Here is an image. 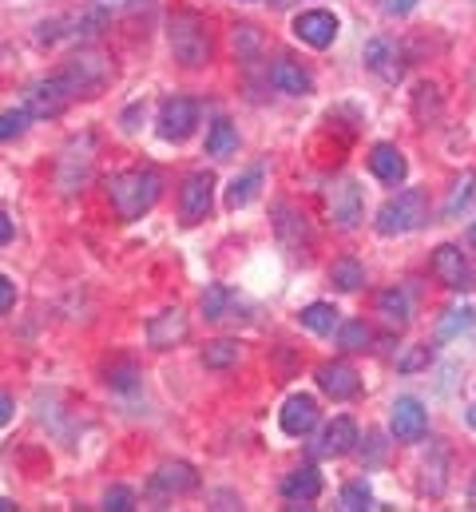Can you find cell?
Masks as SVG:
<instances>
[{"label": "cell", "instance_id": "6", "mask_svg": "<svg viewBox=\"0 0 476 512\" xmlns=\"http://www.w3.org/2000/svg\"><path fill=\"white\" fill-rule=\"evenodd\" d=\"M72 100H76V92H72V88H68V80L56 72V76L36 80V84L28 88L24 108L32 112V120H48V116H60V112H64Z\"/></svg>", "mask_w": 476, "mask_h": 512}, {"label": "cell", "instance_id": "35", "mask_svg": "<svg viewBox=\"0 0 476 512\" xmlns=\"http://www.w3.org/2000/svg\"><path fill=\"white\" fill-rule=\"evenodd\" d=\"M108 385H112V389H123V393H127V389H135V385H139V374H135V366H131V362H123V366H112V370H108Z\"/></svg>", "mask_w": 476, "mask_h": 512}, {"label": "cell", "instance_id": "10", "mask_svg": "<svg viewBox=\"0 0 476 512\" xmlns=\"http://www.w3.org/2000/svg\"><path fill=\"white\" fill-rule=\"evenodd\" d=\"M338 28H342L338 16L326 12V8H310V12H298L294 16V36L302 44H310V48H330L338 40Z\"/></svg>", "mask_w": 476, "mask_h": 512}, {"label": "cell", "instance_id": "15", "mask_svg": "<svg viewBox=\"0 0 476 512\" xmlns=\"http://www.w3.org/2000/svg\"><path fill=\"white\" fill-rule=\"evenodd\" d=\"M278 421H282V433L286 437H306L318 425V401L310 393H294V397H286Z\"/></svg>", "mask_w": 476, "mask_h": 512}, {"label": "cell", "instance_id": "28", "mask_svg": "<svg viewBox=\"0 0 476 512\" xmlns=\"http://www.w3.org/2000/svg\"><path fill=\"white\" fill-rule=\"evenodd\" d=\"M369 342H373V330H369L365 322L350 318V322L338 326V346H342V350H365Z\"/></svg>", "mask_w": 476, "mask_h": 512}, {"label": "cell", "instance_id": "4", "mask_svg": "<svg viewBox=\"0 0 476 512\" xmlns=\"http://www.w3.org/2000/svg\"><path fill=\"white\" fill-rule=\"evenodd\" d=\"M211 207H215V175L211 171H191L179 187V219L187 227H195L211 215Z\"/></svg>", "mask_w": 476, "mask_h": 512}, {"label": "cell", "instance_id": "42", "mask_svg": "<svg viewBox=\"0 0 476 512\" xmlns=\"http://www.w3.org/2000/svg\"><path fill=\"white\" fill-rule=\"evenodd\" d=\"M8 509H16V505H12V501H4V497H0V512H8Z\"/></svg>", "mask_w": 476, "mask_h": 512}, {"label": "cell", "instance_id": "9", "mask_svg": "<svg viewBox=\"0 0 476 512\" xmlns=\"http://www.w3.org/2000/svg\"><path fill=\"white\" fill-rule=\"evenodd\" d=\"M60 76L68 80V88H72L76 96H88L92 88H100V84L108 80V64H104V56H96V52H76V56L60 68Z\"/></svg>", "mask_w": 476, "mask_h": 512}, {"label": "cell", "instance_id": "36", "mask_svg": "<svg viewBox=\"0 0 476 512\" xmlns=\"http://www.w3.org/2000/svg\"><path fill=\"white\" fill-rule=\"evenodd\" d=\"M12 306H16V286H12V282L0 274V314H8Z\"/></svg>", "mask_w": 476, "mask_h": 512}, {"label": "cell", "instance_id": "16", "mask_svg": "<svg viewBox=\"0 0 476 512\" xmlns=\"http://www.w3.org/2000/svg\"><path fill=\"white\" fill-rule=\"evenodd\" d=\"M357 449V425L354 417H334L322 437L314 441V457H346Z\"/></svg>", "mask_w": 476, "mask_h": 512}, {"label": "cell", "instance_id": "11", "mask_svg": "<svg viewBox=\"0 0 476 512\" xmlns=\"http://www.w3.org/2000/svg\"><path fill=\"white\" fill-rule=\"evenodd\" d=\"M195 489H199V473L187 461H167L151 473V493H159V497H187Z\"/></svg>", "mask_w": 476, "mask_h": 512}, {"label": "cell", "instance_id": "13", "mask_svg": "<svg viewBox=\"0 0 476 512\" xmlns=\"http://www.w3.org/2000/svg\"><path fill=\"white\" fill-rule=\"evenodd\" d=\"M433 274H437V282H445L449 290H469V286H473V270H469V262L461 255V247H453V243H441V247L433 251Z\"/></svg>", "mask_w": 476, "mask_h": 512}, {"label": "cell", "instance_id": "43", "mask_svg": "<svg viewBox=\"0 0 476 512\" xmlns=\"http://www.w3.org/2000/svg\"><path fill=\"white\" fill-rule=\"evenodd\" d=\"M469 425L476 429V405H469Z\"/></svg>", "mask_w": 476, "mask_h": 512}, {"label": "cell", "instance_id": "8", "mask_svg": "<svg viewBox=\"0 0 476 512\" xmlns=\"http://www.w3.org/2000/svg\"><path fill=\"white\" fill-rule=\"evenodd\" d=\"M425 429H429L425 405H421L417 397H397L393 409H389V433H393L401 445H413V441L425 437Z\"/></svg>", "mask_w": 476, "mask_h": 512}, {"label": "cell", "instance_id": "29", "mask_svg": "<svg viewBox=\"0 0 476 512\" xmlns=\"http://www.w3.org/2000/svg\"><path fill=\"white\" fill-rule=\"evenodd\" d=\"M473 191H476V175L473 171H465L457 183H453V191H449V199H445V215L453 219L461 207H469V199H473Z\"/></svg>", "mask_w": 476, "mask_h": 512}, {"label": "cell", "instance_id": "19", "mask_svg": "<svg viewBox=\"0 0 476 512\" xmlns=\"http://www.w3.org/2000/svg\"><path fill=\"white\" fill-rule=\"evenodd\" d=\"M369 171H373L381 183L397 187V183H405V175H409V163H405L401 147H393V143H377V147L369 151Z\"/></svg>", "mask_w": 476, "mask_h": 512}, {"label": "cell", "instance_id": "31", "mask_svg": "<svg viewBox=\"0 0 476 512\" xmlns=\"http://www.w3.org/2000/svg\"><path fill=\"white\" fill-rule=\"evenodd\" d=\"M338 509H346V512L373 509V493H369V485H365V481H354V485H346V489H342V497H338Z\"/></svg>", "mask_w": 476, "mask_h": 512}, {"label": "cell", "instance_id": "3", "mask_svg": "<svg viewBox=\"0 0 476 512\" xmlns=\"http://www.w3.org/2000/svg\"><path fill=\"white\" fill-rule=\"evenodd\" d=\"M425 219H429V199H425V191L409 187V191H397L393 199L381 203L373 227H377V235L397 239V235H409V231L425 227Z\"/></svg>", "mask_w": 476, "mask_h": 512}, {"label": "cell", "instance_id": "27", "mask_svg": "<svg viewBox=\"0 0 476 512\" xmlns=\"http://www.w3.org/2000/svg\"><path fill=\"white\" fill-rule=\"evenodd\" d=\"M238 342H231V338H219V342H207V350H203V366L207 370H231V366H238Z\"/></svg>", "mask_w": 476, "mask_h": 512}, {"label": "cell", "instance_id": "21", "mask_svg": "<svg viewBox=\"0 0 476 512\" xmlns=\"http://www.w3.org/2000/svg\"><path fill=\"white\" fill-rule=\"evenodd\" d=\"M377 314L393 326V330H405L409 326V294L401 286H389L377 294Z\"/></svg>", "mask_w": 476, "mask_h": 512}, {"label": "cell", "instance_id": "20", "mask_svg": "<svg viewBox=\"0 0 476 512\" xmlns=\"http://www.w3.org/2000/svg\"><path fill=\"white\" fill-rule=\"evenodd\" d=\"M270 84H274L278 92H286V96H310V92H314L310 72H306L302 64L286 60V56H278V60L270 64Z\"/></svg>", "mask_w": 476, "mask_h": 512}, {"label": "cell", "instance_id": "38", "mask_svg": "<svg viewBox=\"0 0 476 512\" xmlns=\"http://www.w3.org/2000/svg\"><path fill=\"white\" fill-rule=\"evenodd\" d=\"M143 0H96V8H104V12H127V8H139Z\"/></svg>", "mask_w": 476, "mask_h": 512}, {"label": "cell", "instance_id": "23", "mask_svg": "<svg viewBox=\"0 0 476 512\" xmlns=\"http://www.w3.org/2000/svg\"><path fill=\"white\" fill-rule=\"evenodd\" d=\"M235 302L238 298L231 286H207V290H203V318H207V322H223V318H231Z\"/></svg>", "mask_w": 476, "mask_h": 512}, {"label": "cell", "instance_id": "34", "mask_svg": "<svg viewBox=\"0 0 476 512\" xmlns=\"http://www.w3.org/2000/svg\"><path fill=\"white\" fill-rule=\"evenodd\" d=\"M100 509L131 512L135 509V493H131V489H123V485H116V489H108V493H104V505H100Z\"/></svg>", "mask_w": 476, "mask_h": 512}, {"label": "cell", "instance_id": "30", "mask_svg": "<svg viewBox=\"0 0 476 512\" xmlns=\"http://www.w3.org/2000/svg\"><path fill=\"white\" fill-rule=\"evenodd\" d=\"M469 326H473V310H445V318L437 322V338H441V342H449V338L465 334Z\"/></svg>", "mask_w": 476, "mask_h": 512}, {"label": "cell", "instance_id": "32", "mask_svg": "<svg viewBox=\"0 0 476 512\" xmlns=\"http://www.w3.org/2000/svg\"><path fill=\"white\" fill-rule=\"evenodd\" d=\"M28 120H32V112H28V108H12V112H0V143H4V139H16L20 131L28 128Z\"/></svg>", "mask_w": 476, "mask_h": 512}, {"label": "cell", "instance_id": "26", "mask_svg": "<svg viewBox=\"0 0 476 512\" xmlns=\"http://www.w3.org/2000/svg\"><path fill=\"white\" fill-rule=\"evenodd\" d=\"M330 282H334L338 290L354 294V290H361V282H365V266H361L357 258H338V262L330 266Z\"/></svg>", "mask_w": 476, "mask_h": 512}, {"label": "cell", "instance_id": "44", "mask_svg": "<svg viewBox=\"0 0 476 512\" xmlns=\"http://www.w3.org/2000/svg\"><path fill=\"white\" fill-rule=\"evenodd\" d=\"M469 243L476 247V219H473V227H469Z\"/></svg>", "mask_w": 476, "mask_h": 512}, {"label": "cell", "instance_id": "1", "mask_svg": "<svg viewBox=\"0 0 476 512\" xmlns=\"http://www.w3.org/2000/svg\"><path fill=\"white\" fill-rule=\"evenodd\" d=\"M163 195V179L159 171L151 167H131V171H119L108 179V199H112V211H116L123 223H135L143 219Z\"/></svg>", "mask_w": 476, "mask_h": 512}, {"label": "cell", "instance_id": "2", "mask_svg": "<svg viewBox=\"0 0 476 512\" xmlns=\"http://www.w3.org/2000/svg\"><path fill=\"white\" fill-rule=\"evenodd\" d=\"M167 44H171V56L183 68H191V72L211 64V32H207V24L195 12H171V20H167Z\"/></svg>", "mask_w": 476, "mask_h": 512}, {"label": "cell", "instance_id": "25", "mask_svg": "<svg viewBox=\"0 0 476 512\" xmlns=\"http://www.w3.org/2000/svg\"><path fill=\"white\" fill-rule=\"evenodd\" d=\"M298 322L306 326V330H314V334H334L342 322H338V310L330 306V302H310L302 314H298Z\"/></svg>", "mask_w": 476, "mask_h": 512}, {"label": "cell", "instance_id": "5", "mask_svg": "<svg viewBox=\"0 0 476 512\" xmlns=\"http://www.w3.org/2000/svg\"><path fill=\"white\" fill-rule=\"evenodd\" d=\"M326 211H330V223L342 227V231H354L365 215V203H361V187L354 179L338 175L330 187H326Z\"/></svg>", "mask_w": 476, "mask_h": 512}, {"label": "cell", "instance_id": "24", "mask_svg": "<svg viewBox=\"0 0 476 512\" xmlns=\"http://www.w3.org/2000/svg\"><path fill=\"white\" fill-rule=\"evenodd\" d=\"M238 151V131L231 120H215L211 131H207V155H215V159H231Z\"/></svg>", "mask_w": 476, "mask_h": 512}, {"label": "cell", "instance_id": "37", "mask_svg": "<svg viewBox=\"0 0 476 512\" xmlns=\"http://www.w3.org/2000/svg\"><path fill=\"white\" fill-rule=\"evenodd\" d=\"M381 8H385L389 16H405V12L417 8V0H381Z\"/></svg>", "mask_w": 476, "mask_h": 512}, {"label": "cell", "instance_id": "39", "mask_svg": "<svg viewBox=\"0 0 476 512\" xmlns=\"http://www.w3.org/2000/svg\"><path fill=\"white\" fill-rule=\"evenodd\" d=\"M12 421V397L0 389V425H8Z\"/></svg>", "mask_w": 476, "mask_h": 512}, {"label": "cell", "instance_id": "12", "mask_svg": "<svg viewBox=\"0 0 476 512\" xmlns=\"http://www.w3.org/2000/svg\"><path fill=\"white\" fill-rule=\"evenodd\" d=\"M187 334H191V322H187V314L179 306L175 310H163V314H155L147 322V346L151 350H175Z\"/></svg>", "mask_w": 476, "mask_h": 512}, {"label": "cell", "instance_id": "14", "mask_svg": "<svg viewBox=\"0 0 476 512\" xmlns=\"http://www.w3.org/2000/svg\"><path fill=\"white\" fill-rule=\"evenodd\" d=\"M365 64H369V72H377L385 84H401V76H405L401 48H397L393 40H381V36L365 44Z\"/></svg>", "mask_w": 476, "mask_h": 512}, {"label": "cell", "instance_id": "40", "mask_svg": "<svg viewBox=\"0 0 476 512\" xmlns=\"http://www.w3.org/2000/svg\"><path fill=\"white\" fill-rule=\"evenodd\" d=\"M8 239H12V219H8L4 211H0V247H4Z\"/></svg>", "mask_w": 476, "mask_h": 512}, {"label": "cell", "instance_id": "22", "mask_svg": "<svg viewBox=\"0 0 476 512\" xmlns=\"http://www.w3.org/2000/svg\"><path fill=\"white\" fill-rule=\"evenodd\" d=\"M262 179H266V167H262V163H258V167H250L246 175H235V179H231V187H227V207H231V211L246 207V203L258 195Z\"/></svg>", "mask_w": 476, "mask_h": 512}, {"label": "cell", "instance_id": "7", "mask_svg": "<svg viewBox=\"0 0 476 512\" xmlns=\"http://www.w3.org/2000/svg\"><path fill=\"white\" fill-rule=\"evenodd\" d=\"M199 124V104L191 96H167L159 108V135L167 143H183Z\"/></svg>", "mask_w": 476, "mask_h": 512}, {"label": "cell", "instance_id": "41", "mask_svg": "<svg viewBox=\"0 0 476 512\" xmlns=\"http://www.w3.org/2000/svg\"><path fill=\"white\" fill-rule=\"evenodd\" d=\"M469 505L476 509V473H473V481H469Z\"/></svg>", "mask_w": 476, "mask_h": 512}, {"label": "cell", "instance_id": "18", "mask_svg": "<svg viewBox=\"0 0 476 512\" xmlns=\"http://www.w3.org/2000/svg\"><path fill=\"white\" fill-rule=\"evenodd\" d=\"M318 385H322V393H330L334 401H350L361 393V378H357L354 366H346V362H326V366H318Z\"/></svg>", "mask_w": 476, "mask_h": 512}, {"label": "cell", "instance_id": "17", "mask_svg": "<svg viewBox=\"0 0 476 512\" xmlns=\"http://www.w3.org/2000/svg\"><path fill=\"white\" fill-rule=\"evenodd\" d=\"M318 497H322V473H318L314 465H302V469L286 473V481H282V501H290V509H302V505H310V501H318Z\"/></svg>", "mask_w": 476, "mask_h": 512}, {"label": "cell", "instance_id": "33", "mask_svg": "<svg viewBox=\"0 0 476 512\" xmlns=\"http://www.w3.org/2000/svg\"><path fill=\"white\" fill-rule=\"evenodd\" d=\"M429 362H433V350L429 346H413L409 354L397 358V370L401 374H417V370H429Z\"/></svg>", "mask_w": 476, "mask_h": 512}]
</instances>
